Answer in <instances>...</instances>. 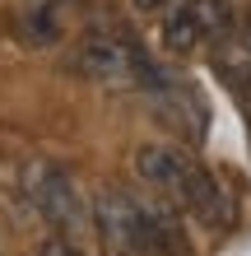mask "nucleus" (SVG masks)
I'll return each mask as SVG.
<instances>
[{"instance_id":"1a4fd4ad","label":"nucleus","mask_w":251,"mask_h":256,"mask_svg":"<svg viewBox=\"0 0 251 256\" xmlns=\"http://www.w3.org/2000/svg\"><path fill=\"white\" fill-rule=\"evenodd\" d=\"M37 256H84V252H79V242H70V238H47Z\"/></svg>"},{"instance_id":"9d476101","label":"nucleus","mask_w":251,"mask_h":256,"mask_svg":"<svg viewBox=\"0 0 251 256\" xmlns=\"http://www.w3.org/2000/svg\"><path fill=\"white\" fill-rule=\"evenodd\" d=\"M158 5H168V0H135V10H144V14H149V10H158Z\"/></svg>"},{"instance_id":"7ed1b4c3","label":"nucleus","mask_w":251,"mask_h":256,"mask_svg":"<svg viewBox=\"0 0 251 256\" xmlns=\"http://www.w3.org/2000/svg\"><path fill=\"white\" fill-rule=\"evenodd\" d=\"M23 191H28V200H33V210L56 228V238H70V242L84 238L88 210L79 200L75 177L65 168H56V163H28L23 168Z\"/></svg>"},{"instance_id":"39448f33","label":"nucleus","mask_w":251,"mask_h":256,"mask_svg":"<svg viewBox=\"0 0 251 256\" xmlns=\"http://www.w3.org/2000/svg\"><path fill=\"white\" fill-rule=\"evenodd\" d=\"M158 33H163V47L172 56H191L205 42L228 33V10L219 0H172L163 24H158Z\"/></svg>"},{"instance_id":"6e6552de","label":"nucleus","mask_w":251,"mask_h":256,"mask_svg":"<svg viewBox=\"0 0 251 256\" xmlns=\"http://www.w3.org/2000/svg\"><path fill=\"white\" fill-rule=\"evenodd\" d=\"M214 70L228 80V88L238 94L247 108H251V61L247 56H238V52H224V56H214Z\"/></svg>"},{"instance_id":"423d86ee","label":"nucleus","mask_w":251,"mask_h":256,"mask_svg":"<svg viewBox=\"0 0 251 256\" xmlns=\"http://www.w3.org/2000/svg\"><path fill=\"white\" fill-rule=\"evenodd\" d=\"M149 210V238H154V256H186V224L182 210L172 200H144Z\"/></svg>"},{"instance_id":"f257e3e1","label":"nucleus","mask_w":251,"mask_h":256,"mask_svg":"<svg viewBox=\"0 0 251 256\" xmlns=\"http://www.w3.org/2000/svg\"><path fill=\"white\" fill-rule=\"evenodd\" d=\"M135 172L163 200L186 210L191 219H200L210 233L233 228V200H228L224 182L205 163H196L186 149H177V144H140L135 149Z\"/></svg>"},{"instance_id":"0eeeda50","label":"nucleus","mask_w":251,"mask_h":256,"mask_svg":"<svg viewBox=\"0 0 251 256\" xmlns=\"http://www.w3.org/2000/svg\"><path fill=\"white\" fill-rule=\"evenodd\" d=\"M19 33H23V42H33V47L61 42V33H65V0H33V5L19 14Z\"/></svg>"},{"instance_id":"f03ea898","label":"nucleus","mask_w":251,"mask_h":256,"mask_svg":"<svg viewBox=\"0 0 251 256\" xmlns=\"http://www.w3.org/2000/svg\"><path fill=\"white\" fill-rule=\"evenodd\" d=\"M70 66H75L84 80L102 84V88H135V94L154 74V61L144 56V47L135 38L116 33V28H93V33H84Z\"/></svg>"},{"instance_id":"20e7f679","label":"nucleus","mask_w":251,"mask_h":256,"mask_svg":"<svg viewBox=\"0 0 251 256\" xmlns=\"http://www.w3.org/2000/svg\"><path fill=\"white\" fill-rule=\"evenodd\" d=\"M93 224H98V238L112 256H154L149 210L126 186H102L93 196Z\"/></svg>"}]
</instances>
